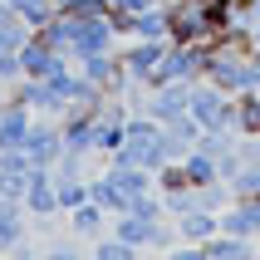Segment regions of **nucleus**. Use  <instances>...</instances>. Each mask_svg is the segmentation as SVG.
I'll use <instances>...</instances> for the list:
<instances>
[{"mask_svg": "<svg viewBox=\"0 0 260 260\" xmlns=\"http://www.w3.org/2000/svg\"><path fill=\"white\" fill-rule=\"evenodd\" d=\"M118 25H113V15L99 10V15H84L79 20V29H74V59H84V54H103V49H118Z\"/></svg>", "mask_w": 260, "mask_h": 260, "instance_id": "f257e3e1", "label": "nucleus"}, {"mask_svg": "<svg viewBox=\"0 0 260 260\" xmlns=\"http://www.w3.org/2000/svg\"><path fill=\"white\" fill-rule=\"evenodd\" d=\"M5 99L25 103L29 113H40V118H64V108H69V103L54 93V84H49V79H15Z\"/></svg>", "mask_w": 260, "mask_h": 260, "instance_id": "f03ea898", "label": "nucleus"}, {"mask_svg": "<svg viewBox=\"0 0 260 260\" xmlns=\"http://www.w3.org/2000/svg\"><path fill=\"white\" fill-rule=\"evenodd\" d=\"M20 147L29 152V162L54 167V157L64 152V128H59V118H40V113H35V123H29V133H25Z\"/></svg>", "mask_w": 260, "mask_h": 260, "instance_id": "7ed1b4c3", "label": "nucleus"}, {"mask_svg": "<svg viewBox=\"0 0 260 260\" xmlns=\"http://www.w3.org/2000/svg\"><path fill=\"white\" fill-rule=\"evenodd\" d=\"M25 216H64L59 211V182L54 167H29V187H25Z\"/></svg>", "mask_w": 260, "mask_h": 260, "instance_id": "20e7f679", "label": "nucleus"}, {"mask_svg": "<svg viewBox=\"0 0 260 260\" xmlns=\"http://www.w3.org/2000/svg\"><path fill=\"white\" fill-rule=\"evenodd\" d=\"M167 49H172V40H128V44H118V54H123L128 74H133V79H143V84L162 69Z\"/></svg>", "mask_w": 260, "mask_h": 260, "instance_id": "39448f33", "label": "nucleus"}, {"mask_svg": "<svg viewBox=\"0 0 260 260\" xmlns=\"http://www.w3.org/2000/svg\"><path fill=\"white\" fill-rule=\"evenodd\" d=\"M69 64H74V59L59 54V49H49L40 35H29V40L20 44V69H25V79H54V74L69 69Z\"/></svg>", "mask_w": 260, "mask_h": 260, "instance_id": "423d86ee", "label": "nucleus"}, {"mask_svg": "<svg viewBox=\"0 0 260 260\" xmlns=\"http://www.w3.org/2000/svg\"><path fill=\"white\" fill-rule=\"evenodd\" d=\"M191 108V79H167L162 88H152V99H147V113L157 118L162 128L172 123V118H182Z\"/></svg>", "mask_w": 260, "mask_h": 260, "instance_id": "0eeeda50", "label": "nucleus"}, {"mask_svg": "<svg viewBox=\"0 0 260 260\" xmlns=\"http://www.w3.org/2000/svg\"><path fill=\"white\" fill-rule=\"evenodd\" d=\"M221 231L255 241L260 236V197H231V206L221 211Z\"/></svg>", "mask_w": 260, "mask_h": 260, "instance_id": "6e6552de", "label": "nucleus"}, {"mask_svg": "<svg viewBox=\"0 0 260 260\" xmlns=\"http://www.w3.org/2000/svg\"><path fill=\"white\" fill-rule=\"evenodd\" d=\"M108 226H113V236H118V241H128L133 250H152V241H157V226H162V221L138 216V211H118V216H108Z\"/></svg>", "mask_w": 260, "mask_h": 260, "instance_id": "1a4fd4ad", "label": "nucleus"}, {"mask_svg": "<svg viewBox=\"0 0 260 260\" xmlns=\"http://www.w3.org/2000/svg\"><path fill=\"white\" fill-rule=\"evenodd\" d=\"M88 197L108 211V216H118V211H133V191H123L113 182L108 172H99V177H88Z\"/></svg>", "mask_w": 260, "mask_h": 260, "instance_id": "9d476101", "label": "nucleus"}, {"mask_svg": "<svg viewBox=\"0 0 260 260\" xmlns=\"http://www.w3.org/2000/svg\"><path fill=\"white\" fill-rule=\"evenodd\" d=\"M128 40H172L167 35V5H147L128 15Z\"/></svg>", "mask_w": 260, "mask_h": 260, "instance_id": "9b49d317", "label": "nucleus"}, {"mask_svg": "<svg viewBox=\"0 0 260 260\" xmlns=\"http://www.w3.org/2000/svg\"><path fill=\"white\" fill-rule=\"evenodd\" d=\"M25 241V202L0 197V250H20Z\"/></svg>", "mask_w": 260, "mask_h": 260, "instance_id": "f8f14e48", "label": "nucleus"}, {"mask_svg": "<svg viewBox=\"0 0 260 260\" xmlns=\"http://www.w3.org/2000/svg\"><path fill=\"white\" fill-rule=\"evenodd\" d=\"M123 143H128V123H118V118H99L93 123V157H113Z\"/></svg>", "mask_w": 260, "mask_h": 260, "instance_id": "ddd939ff", "label": "nucleus"}, {"mask_svg": "<svg viewBox=\"0 0 260 260\" xmlns=\"http://www.w3.org/2000/svg\"><path fill=\"white\" fill-rule=\"evenodd\" d=\"M182 172H187L191 187H206V182H221V162L211 152H202V147H191L187 157H182Z\"/></svg>", "mask_w": 260, "mask_h": 260, "instance_id": "4468645a", "label": "nucleus"}, {"mask_svg": "<svg viewBox=\"0 0 260 260\" xmlns=\"http://www.w3.org/2000/svg\"><path fill=\"white\" fill-rule=\"evenodd\" d=\"M236 138H260V93H236Z\"/></svg>", "mask_w": 260, "mask_h": 260, "instance_id": "2eb2a0df", "label": "nucleus"}, {"mask_svg": "<svg viewBox=\"0 0 260 260\" xmlns=\"http://www.w3.org/2000/svg\"><path fill=\"white\" fill-rule=\"evenodd\" d=\"M202 250H206V260H250V241L246 236H226V231L202 241Z\"/></svg>", "mask_w": 260, "mask_h": 260, "instance_id": "dca6fc26", "label": "nucleus"}, {"mask_svg": "<svg viewBox=\"0 0 260 260\" xmlns=\"http://www.w3.org/2000/svg\"><path fill=\"white\" fill-rule=\"evenodd\" d=\"M69 226H74V236H99L103 226H108V211L88 197L84 206H74V211H69Z\"/></svg>", "mask_w": 260, "mask_h": 260, "instance_id": "f3484780", "label": "nucleus"}, {"mask_svg": "<svg viewBox=\"0 0 260 260\" xmlns=\"http://www.w3.org/2000/svg\"><path fill=\"white\" fill-rule=\"evenodd\" d=\"M59 182V211L69 216L74 206H84L88 202V177H54Z\"/></svg>", "mask_w": 260, "mask_h": 260, "instance_id": "a211bd4d", "label": "nucleus"}, {"mask_svg": "<svg viewBox=\"0 0 260 260\" xmlns=\"http://www.w3.org/2000/svg\"><path fill=\"white\" fill-rule=\"evenodd\" d=\"M10 5H15V15H20L29 29H40V25L54 20V0H10Z\"/></svg>", "mask_w": 260, "mask_h": 260, "instance_id": "6ab92c4d", "label": "nucleus"}, {"mask_svg": "<svg viewBox=\"0 0 260 260\" xmlns=\"http://www.w3.org/2000/svg\"><path fill=\"white\" fill-rule=\"evenodd\" d=\"M197 206L221 216V211L231 206V182H206V187H197Z\"/></svg>", "mask_w": 260, "mask_h": 260, "instance_id": "aec40b11", "label": "nucleus"}, {"mask_svg": "<svg viewBox=\"0 0 260 260\" xmlns=\"http://www.w3.org/2000/svg\"><path fill=\"white\" fill-rule=\"evenodd\" d=\"M88 157H93V152H79V147H64V152L54 157V177H84V172H88Z\"/></svg>", "mask_w": 260, "mask_h": 260, "instance_id": "412c9836", "label": "nucleus"}, {"mask_svg": "<svg viewBox=\"0 0 260 260\" xmlns=\"http://www.w3.org/2000/svg\"><path fill=\"white\" fill-rule=\"evenodd\" d=\"M231 197H260V162H246L231 177Z\"/></svg>", "mask_w": 260, "mask_h": 260, "instance_id": "4be33fe9", "label": "nucleus"}, {"mask_svg": "<svg viewBox=\"0 0 260 260\" xmlns=\"http://www.w3.org/2000/svg\"><path fill=\"white\" fill-rule=\"evenodd\" d=\"M25 187H29V177H25V172H5V167H0V197L25 202Z\"/></svg>", "mask_w": 260, "mask_h": 260, "instance_id": "5701e85b", "label": "nucleus"}, {"mask_svg": "<svg viewBox=\"0 0 260 260\" xmlns=\"http://www.w3.org/2000/svg\"><path fill=\"white\" fill-rule=\"evenodd\" d=\"M93 255H99V260H128L133 246H128V241H118V236H103L99 246H93Z\"/></svg>", "mask_w": 260, "mask_h": 260, "instance_id": "b1692460", "label": "nucleus"}, {"mask_svg": "<svg viewBox=\"0 0 260 260\" xmlns=\"http://www.w3.org/2000/svg\"><path fill=\"white\" fill-rule=\"evenodd\" d=\"M10 25H20V15H15V5H10V0H0V35H5Z\"/></svg>", "mask_w": 260, "mask_h": 260, "instance_id": "393cba45", "label": "nucleus"}, {"mask_svg": "<svg viewBox=\"0 0 260 260\" xmlns=\"http://www.w3.org/2000/svg\"><path fill=\"white\" fill-rule=\"evenodd\" d=\"M5 54H15V49H10V44H5V35H0V59H5Z\"/></svg>", "mask_w": 260, "mask_h": 260, "instance_id": "a878e982", "label": "nucleus"}]
</instances>
